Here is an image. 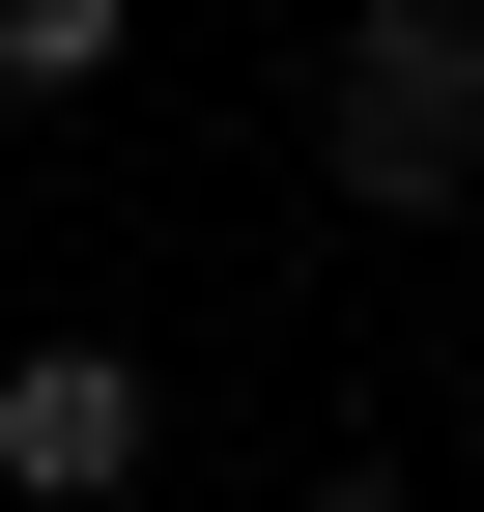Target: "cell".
Segmentation results:
<instances>
[{
	"instance_id": "obj_5",
	"label": "cell",
	"mask_w": 484,
	"mask_h": 512,
	"mask_svg": "<svg viewBox=\"0 0 484 512\" xmlns=\"http://www.w3.org/2000/svg\"><path fill=\"white\" fill-rule=\"evenodd\" d=\"M200 512H228V484H200Z\"/></svg>"
},
{
	"instance_id": "obj_4",
	"label": "cell",
	"mask_w": 484,
	"mask_h": 512,
	"mask_svg": "<svg viewBox=\"0 0 484 512\" xmlns=\"http://www.w3.org/2000/svg\"><path fill=\"white\" fill-rule=\"evenodd\" d=\"M314 512H428V484H314Z\"/></svg>"
},
{
	"instance_id": "obj_2",
	"label": "cell",
	"mask_w": 484,
	"mask_h": 512,
	"mask_svg": "<svg viewBox=\"0 0 484 512\" xmlns=\"http://www.w3.org/2000/svg\"><path fill=\"white\" fill-rule=\"evenodd\" d=\"M143 427H171L143 342H0V484H29V512H114V484H143Z\"/></svg>"
},
{
	"instance_id": "obj_1",
	"label": "cell",
	"mask_w": 484,
	"mask_h": 512,
	"mask_svg": "<svg viewBox=\"0 0 484 512\" xmlns=\"http://www.w3.org/2000/svg\"><path fill=\"white\" fill-rule=\"evenodd\" d=\"M314 171H342L371 228H456V200H484V0H371V29H342Z\"/></svg>"
},
{
	"instance_id": "obj_3",
	"label": "cell",
	"mask_w": 484,
	"mask_h": 512,
	"mask_svg": "<svg viewBox=\"0 0 484 512\" xmlns=\"http://www.w3.org/2000/svg\"><path fill=\"white\" fill-rule=\"evenodd\" d=\"M114 29H143V0H0V114H57V86H114Z\"/></svg>"
}]
</instances>
